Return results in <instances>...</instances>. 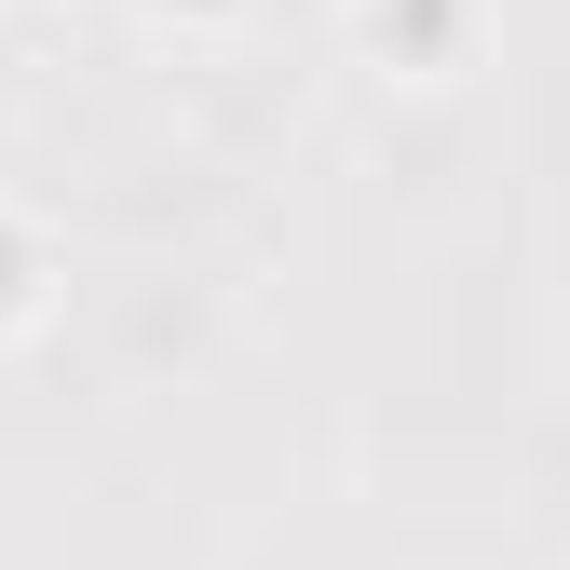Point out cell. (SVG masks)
<instances>
[{
  "mask_svg": "<svg viewBox=\"0 0 570 570\" xmlns=\"http://www.w3.org/2000/svg\"><path fill=\"white\" fill-rule=\"evenodd\" d=\"M190 14H218V0H190Z\"/></svg>",
  "mask_w": 570,
  "mask_h": 570,
  "instance_id": "3",
  "label": "cell"
},
{
  "mask_svg": "<svg viewBox=\"0 0 570 570\" xmlns=\"http://www.w3.org/2000/svg\"><path fill=\"white\" fill-rule=\"evenodd\" d=\"M41 313H55V245H41V218L0 204V353H14Z\"/></svg>",
  "mask_w": 570,
  "mask_h": 570,
  "instance_id": "1",
  "label": "cell"
},
{
  "mask_svg": "<svg viewBox=\"0 0 570 570\" xmlns=\"http://www.w3.org/2000/svg\"><path fill=\"white\" fill-rule=\"evenodd\" d=\"M367 55L381 68H449L462 55V0H367Z\"/></svg>",
  "mask_w": 570,
  "mask_h": 570,
  "instance_id": "2",
  "label": "cell"
}]
</instances>
